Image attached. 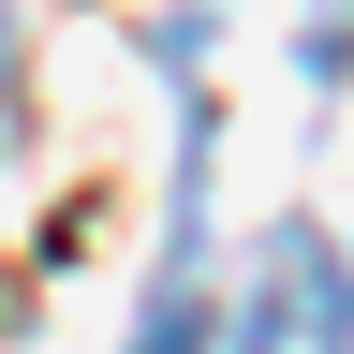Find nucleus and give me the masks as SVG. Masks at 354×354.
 I'll return each mask as SVG.
<instances>
[{"label": "nucleus", "mask_w": 354, "mask_h": 354, "mask_svg": "<svg viewBox=\"0 0 354 354\" xmlns=\"http://www.w3.org/2000/svg\"><path fill=\"white\" fill-rule=\"evenodd\" d=\"M354 339V295H339V266L281 236V266H266V295H251V354H339Z\"/></svg>", "instance_id": "f257e3e1"}, {"label": "nucleus", "mask_w": 354, "mask_h": 354, "mask_svg": "<svg viewBox=\"0 0 354 354\" xmlns=\"http://www.w3.org/2000/svg\"><path fill=\"white\" fill-rule=\"evenodd\" d=\"M133 354H192V295H162L148 325H133Z\"/></svg>", "instance_id": "f03ea898"}]
</instances>
